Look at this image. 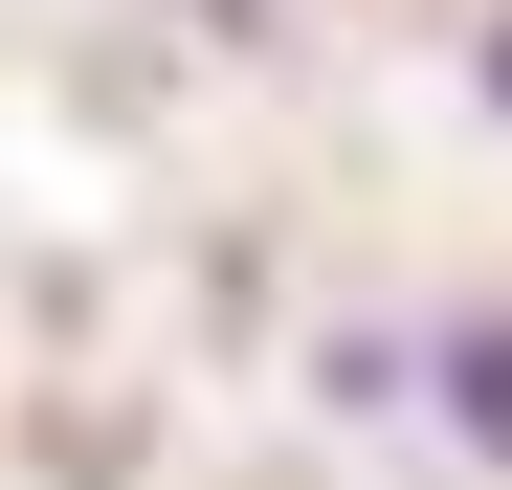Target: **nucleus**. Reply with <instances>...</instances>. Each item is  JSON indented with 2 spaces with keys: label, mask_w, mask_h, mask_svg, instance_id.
<instances>
[{
  "label": "nucleus",
  "mask_w": 512,
  "mask_h": 490,
  "mask_svg": "<svg viewBox=\"0 0 512 490\" xmlns=\"http://www.w3.org/2000/svg\"><path fill=\"white\" fill-rule=\"evenodd\" d=\"M446 424H468V446H512V312H468V335H446Z\"/></svg>",
  "instance_id": "f257e3e1"
},
{
  "label": "nucleus",
  "mask_w": 512,
  "mask_h": 490,
  "mask_svg": "<svg viewBox=\"0 0 512 490\" xmlns=\"http://www.w3.org/2000/svg\"><path fill=\"white\" fill-rule=\"evenodd\" d=\"M490 112H512V23H490Z\"/></svg>",
  "instance_id": "f03ea898"
}]
</instances>
